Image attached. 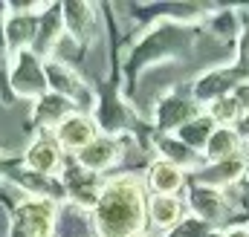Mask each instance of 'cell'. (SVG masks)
<instances>
[{
    "label": "cell",
    "instance_id": "26",
    "mask_svg": "<svg viewBox=\"0 0 249 237\" xmlns=\"http://www.w3.org/2000/svg\"><path fill=\"white\" fill-rule=\"evenodd\" d=\"M235 102H238V107H241V116L244 113H249V81H244V84H238L232 93H229Z\"/></svg>",
    "mask_w": 249,
    "mask_h": 237
},
{
    "label": "cell",
    "instance_id": "4",
    "mask_svg": "<svg viewBox=\"0 0 249 237\" xmlns=\"http://www.w3.org/2000/svg\"><path fill=\"white\" fill-rule=\"evenodd\" d=\"M9 87L15 96L38 102L50 93L47 84V64L38 58L32 50H23L9 58Z\"/></svg>",
    "mask_w": 249,
    "mask_h": 237
},
{
    "label": "cell",
    "instance_id": "18",
    "mask_svg": "<svg viewBox=\"0 0 249 237\" xmlns=\"http://www.w3.org/2000/svg\"><path fill=\"white\" fill-rule=\"evenodd\" d=\"M55 235L58 237H96L93 211L84 208V205H75V203H64V205H58Z\"/></svg>",
    "mask_w": 249,
    "mask_h": 237
},
{
    "label": "cell",
    "instance_id": "5",
    "mask_svg": "<svg viewBox=\"0 0 249 237\" xmlns=\"http://www.w3.org/2000/svg\"><path fill=\"white\" fill-rule=\"evenodd\" d=\"M122 142H119V136H107V133H99L78 156H75V165L78 168H84V171H90V174H105L107 168H113L119 159H122Z\"/></svg>",
    "mask_w": 249,
    "mask_h": 237
},
{
    "label": "cell",
    "instance_id": "2",
    "mask_svg": "<svg viewBox=\"0 0 249 237\" xmlns=\"http://www.w3.org/2000/svg\"><path fill=\"white\" fill-rule=\"evenodd\" d=\"M191 41H194V35L188 32L186 26H171V23H160V26H154V29L139 41V47L130 52L127 75L142 72V69L151 67L154 61L160 64V61L171 58V52H180V50L191 47Z\"/></svg>",
    "mask_w": 249,
    "mask_h": 237
},
{
    "label": "cell",
    "instance_id": "24",
    "mask_svg": "<svg viewBox=\"0 0 249 237\" xmlns=\"http://www.w3.org/2000/svg\"><path fill=\"white\" fill-rule=\"evenodd\" d=\"M212 29H214L217 35H223L226 41H232L238 32H244V29H241V20H238V12H235V9L217 12V15L212 17Z\"/></svg>",
    "mask_w": 249,
    "mask_h": 237
},
{
    "label": "cell",
    "instance_id": "11",
    "mask_svg": "<svg viewBox=\"0 0 249 237\" xmlns=\"http://www.w3.org/2000/svg\"><path fill=\"white\" fill-rule=\"evenodd\" d=\"M38 17H41V15H32V12H6L3 35H6L9 58L18 55V52H23V50H32V47H35Z\"/></svg>",
    "mask_w": 249,
    "mask_h": 237
},
{
    "label": "cell",
    "instance_id": "28",
    "mask_svg": "<svg viewBox=\"0 0 249 237\" xmlns=\"http://www.w3.org/2000/svg\"><path fill=\"white\" fill-rule=\"evenodd\" d=\"M235 130H238V136H241L244 142H249V113H244V116L238 118V124H235Z\"/></svg>",
    "mask_w": 249,
    "mask_h": 237
},
{
    "label": "cell",
    "instance_id": "32",
    "mask_svg": "<svg viewBox=\"0 0 249 237\" xmlns=\"http://www.w3.org/2000/svg\"><path fill=\"white\" fill-rule=\"evenodd\" d=\"M136 237H148V235H136Z\"/></svg>",
    "mask_w": 249,
    "mask_h": 237
},
{
    "label": "cell",
    "instance_id": "31",
    "mask_svg": "<svg viewBox=\"0 0 249 237\" xmlns=\"http://www.w3.org/2000/svg\"><path fill=\"white\" fill-rule=\"evenodd\" d=\"M247 182H249V162H247Z\"/></svg>",
    "mask_w": 249,
    "mask_h": 237
},
{
    "label": "cell",
    "instance_id": "19",
    "mask_svg": "<svg viewBox=\"0 0 249 237\" xmlns=\"http://www.w3.org/2000/svg\"><path fill=\"white\" fill-rule=\"evenodd\" d=\"M247 162H249L247 156L238 153V156H232V159H226V162L203 165V168L197 171V182H200V185H212V188L226 191V185H232V182H238V179L247 177Z\"/></svg>",
    "mask_w": 249,
    "mask_h": 237
},
{
    "label": "cell",
    "instance_id": "10",
    "mask_svg": "<svg viewBox=\"0 0 249 237\" xmlns=\"http://www.w3.org/2000/svg\"><path fill=\"white\" fill-rule=\"evenodd\" d=\"M61 15H64V29H67V35H70L78 47L93 44V38H96V6H93V3L67 0V3H61Z\"/></svg>",
    "mask_w": 249,
    "mask_h": 237
},
{
    "label": "cell",
    "instance_id": "1",
    "mask_svg": "<svg viewBox=\"0 0 249 237\" xmlns=\"http://www.w3.org/2000/svg\"><path fill=\"white\" fill-rule=\"evenodd\" d=\"M148 205L142 182L130 174L113 177L105 182L99 203L93 205L96 237H136L145 232Z\"/></svg>",
    "mask_w": 249,
    "mask_h": 237
},
{
    "label": "cell",
    "instance_id": "16",
    "mask_svg": "<svg viewBox=\"0 0 249 237\" xmlns=\"http://www.w3.org/2000/svg\"><path fill=\"white\" fill-rule=\"evenodd\" d=\"M188 205L180 197H151L148 200V223L157 232H171L174 226H180L188 214Z\"/></svg>",
    "mask_w": 249,
    "mask_h": 237
},
{
    "label": "cell",
    "instance_id": "20",
    "mask_svg": "<svg viewBox=\"0 0 249 237\" xmlns=\"http://www.w3.org/2000/svg\"><path fill=\"white\" fill-rule=\"evenodd\" d=\"M148 188L157 197H177V191L186 188V171H180L177 165L165 162V159H154L148 165Z\"/></svg>",
    "mask_w": 249,
    "mask_h": 237
},
{
    "label": "cell",
    "instance_id": "33",
    "mask_svg": "<svg viewBox=\"0 0 249 237\" xmlns=\"http://www.w3.org/2000/svg\"><path fill=\"white\" fill-rule=\"evenodd\" d=\"M0 171H3V168H0Z\"/></svg>",
    "mask_w": 249,
    "mask_h": 237
},
{
    "label": "cell",
    "instance_id": "9",
    "mask_svg": "<svg viewBox=\"0 0 249 237\" xmlns=\"http://www.w3.org/2000/svg\"><path fill=\"white\" fill-rule=\"evenodd\" d=\"M61 182H64V191H67L70 203L84 205V208L93 211V205L99 203V194H102V188H105L107 179H102L99 174H90V171L72 165V168H64Z\"/></svg>",
    "mask_w": 249,
    "mask_h": 237
},
{
    "label": "cell",
    "instance_id": "12",
    "mask_svg": "<svg viewBox=\"0 0 249 237\" xmlns=\"http://www.w3.org/2000/svg\"><path fill=\"white\" fill-rule=\"evenodd\" d=\"M188 208L194 211V217L197 220H203L206 226H214V223H220L223 217H226V197H223V191L220 188H212V185H191L188 188Z\"/></svg>",
    "mask_w": 249,
    "mask_h": 237
},
{
    "label": "cell",
    "instance_id": "7",
    "mask_svg": "<svg viewBox=\"0 0 249 237\" xmlns=\"http://www.w3.org/2000/svg\"><path fill=\"white\" fill-rule=\"evenodd\" d=\"M64 165V151L58 148L55 136H38L23 151V168L41 177H55Z\"/></svg>",
    "mask_w": 249,
    "mask_h": 237
},
{
    "label": "cell",
    "instance_id": "25",
    "mask_svg": "<svg viewBox=\"0 0 249 237\" xmlns=\"http://www.w3.org/2000/svg\"><path fill=\"white\" fill-rule=\"evenodd\" d=\"M212 232L203 220H197V217H186L174 232H168V237H206Z\"/></svg>",
    "mask_w": 249,
    "mask_h": 237
},
{
    "label": "cell",
    "instance_id": "23",
    "mask_svg": "<svg viewBox=\"0 0 249 237\" xmlns=\"http://www.w3.org/2000/svg\"><path fill=\"white\" fill-rule=\"evenodd\" d=\"M206 116L212 118L217 127H235L238 118H241V107L232 96H223V99H214L206 110Z\"/></svg>",
    "mask_w": 249,
    "mask_h": 237
},
{
    "label": "cell",
    "instance_id": "21",
    "mask_svg": "<svg viewBox=\"0 0 249 237\" xmlns=\"http://www.w3.org/2000/svg\"><path fill=\"white\" fill-rule=\"evenodd\" d=\"M241 145H244V139L238 136L235 127H217L212 133V139L206 142V148H203V159H206V165L226 162V159L241 153Z\"/></svg>",
    "mask_w": 249,
    "mask_h": 237
},
{
    "label": "cell",
    "instance_id": "27",
    "mask_svg": "<svg viewBox=\"0 0 249 237\" xmlns=\"http://www.w3.org/2000/svg\"><path fill=\"white\" fill-rule=\"evenodd\" d=\"M6 6L0 3V69H9V50H6V35H3V20H6Z\"/></svg>",
    "mask_w": 249,
    "mask_h": 237
},
{
    "label": "cell",
    "instance_id": "30",
    "mask_svg": "<svg viewBox=\"0 0 249 237\" xmlns=\"http://www.w3.org/2000/svg\"><path fill=\"white\" fill-rule=\"evenodd\" d=\"M206 237H226V235H220V232H209Z\"/></svg>",
    "mask_w": 249,
    "mask_h": 237
},
{
    "label": "cell",
    "instance_id": "22",
    "mask_svg": "<svg viewBox=\"0 0 249 237\" xmlns=\"http://www.w3.org/2000/svg\"><path fill=\"white\" fill-rule=\"evenodd\" d=\"M214 130H217V124L206 116V113H200L197 118H191L188 124H183L174 136H177L180 142H186L191 151H203V148H206V142L212 139V133H214Z\"/></svg>",
    "mask_w": 249,
    "mask_h": 237
},
{
    "label": "cell",
    "instance_id": "29",
    "mask_svg": "<svg viewBox=\"0 0 249 237\" xmlns=\"http://www.w3.org/2000/svg\"><path fill=\"white\" fill-rule=\"evenodd\" d=\"M226 237H249V229H244V226H235V229H229V232H226Z\"/></svg>",
    "mask_w": 249,
    "mask_h": 237
},
{
    "label": "cell",
    "instance_id": "6",
    "mask_svg": "<svg viewBox=\"0 0 249 237\" xmlns=\"http://www.w3.org/2000/svg\"><path fill=\"white\" fill-rule=\"evenodd\" d=\"M47 84H50V93H58L64 99H70L75 107L93 102V93H90L87 81L61 61H47Z\"/></svg>",
    "mask_w": 249,
    "mask_h": 237
},
{
    "label": "cell",
    "instance_id": "14",
    "mask_svg": "<svg viewBox=\"0 0 249 237\" xmlns=\"http://www.w3.org/2000/svg\"><path fill=\"white\" fill-rule=\"evenodd\" d=\"M64 38V15H61V3H50V9L38 17V35H35V47L32 52L41 61H47L53 55V50L61 44Z\"/></svg>",
    "mask_w": 249,
    "mask_h": 237
},
{
    "label": "cell",
    "instance_id": "17",
    "mask_svg": "<svg viewBox=\"0 0 249 237\" xmlns=\"http://www.w3.org/2000/svg\"><path fill=\"white\" fill-rule=\"evenodd\" d=\"M154 145L160 148L162 159L171 162V165H177L180 171H200V168L206 165V159H203L200 151H191L186 142H180V139L171 136V133H160V136H154Z\"/></svg>",
    "mask_w": 249,
    "mask_h": 237
},
{
    "label": "cell",
    "instance_id": "15",
    "mask_svg": "<svg viewBox=\"0 0 249 237\" xmlns=\"http://www.w3.org/2000/svg\"><path fill=\"white\" fill-rule=\"evenodd\" d=\"M72 113H78V107H75L70 99H64L58 93H47L44 99L35 102V107H32V121H35L38 127L55 133L58 124H64V118H70Z\"/></svg>",
    "mask_w": 249,
    "mask_h": 237
},
{
    "label": "cell",
    "instance_id": "3",
    "mask_svg": "<svg viewBox=\"0 0 249 237\" xmlns=\"http://www.w3.org/2000/svg\"><path fill=\"white\" fill-rule=\"evenodd\" d=\"M58 223V203L23 197L12 214V237H53Z\"/></svg>",
    "mask_w": 249,
    "mask_h": 237
},
{
    "label": "cell",
    "instance_id": "8",
    "mask_svg": "<svg viewBox=\"0 0 249 237\" xmlns=\"http://www.w3.org/2000/svg\"><path fill=\"white\" fill-rule=\"evenodd\" d=\"M99 136V124L96 118L87 113H72L70 118H64V124H58L55 130V142L64 153H81L93 139Z\"/></svg>",
    "mask_w": 249,
    "mask_h": 237
},
{
    "label": "cell",
    "instance_id": "13",
    "mask_svg": "<svg viewBox=\"0 0 249 237\" xmlns=\"http://www.w3.org/2000/svg\"><path fill=\"white\" fill-rule=\"evenodd\" d=\"M200 116V104L197 102H188V99H180V96H165L160 104H157V113H154V121H157V130L160 133H177L183 124H188L191 118Z\"/></svg>",
    "mask_w": 249,
    "mask_h": 237
}]
</instances>
